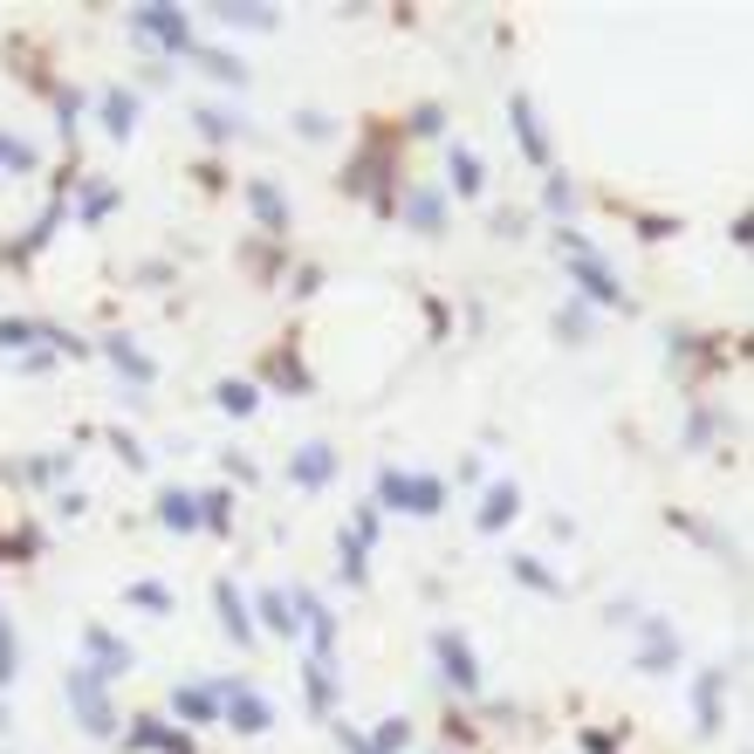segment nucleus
<instances>
[{
  "mask_svg": "<svg viewBox=\"0 0 754 754\" xmlns=\"http://www.w3.org/2000/svg\"><path fill=\"white\" fill-rule=\"evenodd\" d=\"M69 713H76V727H83L90 741H117V706H110L103 672H90V665L69 672Z\"/></svg>",
  "mask_w": 754,
  "mask_h": 754,
  "instance_id": "obj_1",
  "label": "nucleus"
},
{
  "mask_svg": "<svg viewBox=\"0 0 754 754\" xmlns=\"http://www.w3.org/2000/svg\"><path fill=\"white\" fill-rule=\"evenodd\" d=\"M563 261H570V282L583 289V302H597V309H617L624 289H617V274L604 268V254L583 241V233H563Z\"/></svg>",
  "mask_w": 754,
  "mask_h": 754,
  "instance_id": "obj_2",
  "label": "nucleus"
},
{
  "mask_svg": "<svg viewBox=\"0 0 754 754\" xmlns=\"http://www.w3.org/2000/svg\"><path fill=\"white\" fill-rule=\"evenodd\" d=\"M378 501L425 522V514L446 507V481H440V473H399V466H391V473H378Z\"/></svg>",
  "mask_w": 754,
  "mask_h": 754,
  "instance_id": "obj_3",
  "label": "nucleus"
},
{
  "mask_svg": "<svg viewBox=\"0 0 754 754\" xmlns=\"http://www.w3.org/2000/svg\"><path fill=\"white\" fill-rule=\"evenodd\" d=\"M131 34L151 49H165V56H192L200 49V34H192L185 8H165V0H151V8H131Z\"/></svg>",
  "mask_w": 754,
  "mask_h": 754,
  "instance_id": "obj_4",
  "label": "nucleus"
},
{
  "mask_svg": "<svg viewBox=\"0 0 754 754\" xmlns=\"http://www.w3.org/2000/svg\"><path fill=\"white\" fill-rule=\"evenodd\" d=\"M213 686H220V713H227L233 734H268L274 727V706L254 686H241V680H213Z\"/></svg>",
  "mask_w": 754,
  "mask_h": 754,
  "instance_id": "obj_5",
  "label": "nucleus"
},
{
  "mask_svg": "<svg viewBox=\"0 0 754 754\" xmlns=\"http://www.w3.org/2000/svg\"><path fill=\"white\" fill-rule=\"evenodd\" d=\"M432 659H440V680L453 693H481V659H473V645L460 631H440V639H432Z\"/></svg>",
  "mask_w": 754,
  "mask_h": 754,
  "instance_id": "obj_6",
  "label": "nucleus"
},
{
  "mask_svg": "<svg viewBox=\"0 0 754 754\" xmlns=\"http://www.w3.org/2000/svg\"><path fill=\"white\" fill-rule=\"evenodd\" d=\"M680 665V639H672L665 617H645L639 624V672H672Z\"/></svg>",
  "mask_w": 754,
  "mask_h": 754,
  "instance_id": "obj_7",
  "label": "nucleus"
},
{
  "mask_svg": "<svg viewBox=\"0 0 754 754\" xmlns=\"http://www.w3.org/2000/svg\"><path fill=\"white\" fill-rule=\"evenodd\" d=\"M83 652H90V672H103V680H124L131 672V645L110 639L103 624H83Z\"/></svg>",
  "mask_w": 754,
  "mask_h": 754,
  "instance_id": "obj_8",
  "label": "nucleus"
},
{
  "mask_svg": "<svg viewBox=\"0 0 754 754\" xmlns=\"http://www.w3.org/2000/svg\"><path fill=\"white\" fill-rule=\"evenodd\" d=\"M289 481H295V487H330V481H336V453H330L323 440L295 446V460H289Z\"/></svg>",
  "mask_w": 754,
  "mask_h": 754,
  "instance_id": "obj_9",
  "label": "nucleus"
},
{
  "mask_svg": "<svg viewBox=\"0 0 754 754\" xmlns=\"http://www.w3.org/2000/svg\"><path fill=\"white\" fill-rule=\"evenodd\" d=\"M514 514H522V487H514V481H494V487L481 494V514H473V522H481L487 535H501Z\"/></svg>",
  "mask_w": 754,
  "mask_h": 754,
  "instance_id": "obj_10",
  "label": "nucleus"
},
{
  "mask_svg": "<svg viewBox=\"0 0 754 754\" xmlns=\"http://www.w3.org/2000/svg\"><path fill=\"white\" fill-rule=\"evenodd\" d=\"M213 604H220V631L248 652V645H254V617H248V604H241V590H233V583H213Z\"/></svg>",
  "mask_w": 754,
  "mask_h": 754,
  "instance_id": "obj_11",
  "label": "nucleus"
},
{
  "mask_svg": "<svg viewBox=\"0 0 754 754\" xmlns=\"http://www.w3.org/2000/svg\"><path fill=\"white\" fill-rule=\"evenodd\" d=\"M405 227L440 233V227H446V192H440V185H412V192H405Z\"/></svg>",
  "mask_w": 754,
  "mask_h": 754,
  "instance_id": "obj_12",
  "label": "nucleus"
},
{
  "mask_svg": "<svg viewBox=\"0 0 754 754\" xmlns=\"http://www.w3.org/2000/svg\"><path fill=\"white\" fill-rule=\"evenodd\" d=\"M721 693H727V672H700V680H693V721H700V734H721Z\"/></svg>",
  "mask_w": 754,
  "mask_h": 754,
  "instance_id": "obj_13",
  "label": "nucleus"
},
{
  "mask_svg": "<svg viewBox=\"0 0 754 754\" xmlns=\"http://www.w3.org/2000/svg\"><path fill=\"white\" fill-rule=\"evenodd\" d=\"M124 747L131 754H192V734H172V727H158V721H131V734H124Z\"/></svg>",
  "mask_w": 754,
  "mask_h": 754,
  "instance_id": "obj_14",
  "label": "nucleus"
},
{
  "mask_svg": "<svg viewBox=\"0 0 754 754\" xmlns=\"http://www.w3.org/2000/svg\"><path fill=\"white\" fill-rule=\"evenodd\" d=\"M158 522H165L172 535H192V529H200V494L165 487V494H158Z\"/></svg>",
  "mask_w": 754,
  "mask_h": 754,
  "instance_id": "obj_15",
  "label": "nucleus"
},
{
  "mask_svg": "<svg viewBox=\"0 0 754 754\" xmlns=\"http://www.w3.org/2000/svg\"><path fill=\"white\" fill-rule=\"evenodd\" d=\"M507 117H514V131H522L529 165H549V138H542V117H535V103H529V97H514V103H507Z\"/></svg>",
  "mask_w": 754,
  "mask_h": 754,
  "instance_id": "obj_16",
  "label": "nucleus"
},
{
  "mask_svg": "<svg viewBox=\"0 0 754 754\" xmlns=\"http://www.w3.org/2000/svg\"><path fill=\"white\" fill-rule=\"evenodd\" d=\"M172 706H179V721H192V727H207V721H220V686H179L172 693Z\"/></svg>",
  "mask_w": 754,
  "mask_h": 754,
  "instance_id": "obj_17",
  "label": "nucleus"
},
{
  "mask_svg": "<svg viewBox=\"0 0 754 754\" xmlns=\"http://www.w3.org/2000/svg\"><path fill=\"white\" fill-rule=\"evenodd\" d=\"M248 207H254V220H261L268 233H289V200H282V192H274L268 179L248 185Z\"/></svg>",
  "mask_w": 754,
  "mask_h": 754,
  "instance_id": "obj_18",
  "label": "nucleus"
},
{
  "mask_svg": "<svg viewBox=\"0 0 754 754\" xmlns=\"http://www.w3.org/2000/svg\"><path fill=\"white\" fill-rule=\"evenodd\" d=\"M103 131H110L117 144L138 131V97H131V90H103Z\"/></svg>",
  "mask_w": 754,
  "mask_h": 754,
  "instance_id": "obj_19",
  "label": "nucleus"
},
{
  "mask_svg": "<svg viewBox=\"0 0 754 754\" xmlns=\"http://www.w3.org/2000/svg\"><path fill=\"white\" fill-rule=\"evenodd\" d=\"M103 350H110V364H117V371H124L131 384H151V378H158V364H151V356H144V350H138L131 336H110Z\"/></svg>",
  "mask_w": 754,
  "mask_h": 754,
  "instance_id": "obj_20",
  "label": "nucleus"
},
{
  "mask_svg": "<svg viewBox=\"0 0 754 754\" xmlns=\"http://www.w3.org/2000/svg\"><path fill=\"white\" fill-rule=\"evenodd\" d=\"M200 124H207L213 144H233V138H248V131H254L248 117H233V110H220V103H200Z\"/></svg>",
  "mask_w": 754,
  "mask_h": 754,
  "instance_id": "obj_21",
  "label": "nucleus"
},
{
  "mask_svg": "<svg viewBox=\"0 0 754 754\" xmlns=\"http://www.w3.org/2000/svg\"><path fill=\"white\" fill-rule=\"evenodd\" d=\"M514 583H522V590H535V597H563V583H555L549 576V563H535V555H514Z\"/></svg>",
  "mask_w": 754,
  "mask_h": 754,
  "instance_id": "obj_22",
  "label": "nucleus"
},
{
  "mask_svg": "<svg viewBox=\"0 0 754 754\" xmlns=\"http://www.w3.org/2000/svg\"><path fill=\"white\" fill-rule=\"evenodd\" d=\"M302 693H309V706H315V713H330V706H336V672L309 659V665H302Z\"/></svg>",
  "mask_w": 754,
  "mask_h": 754,
  "instance_id": "obj_23",
  "label": "nucleus"
},
{
  "mask_svg": "<svg viewBox=\"0 0 754 754\" xmlns=\"http://www.w3.org/2000/svg\"><path fill=\"white\" fill-rule=\"evenodd\" d=\"M261 624L274 639H295V611H289V590H261Z\"/></svg>",
  "mask_w": 754,
  "mask_h": 754,
  "instance_id": "obj_24",
  "label": "nucleus"
},
{
  "mask_svg": "<svg viewBox=\"0 0 754 754\" xmlns=\"http://www.w3.org/2000/svg\"><path fill=\"white\" fill-rule=\"evenodd\" d=\"M213 405H220L227 419H248V412L261 405V391H254V384H241V378H227V384L213 391Z\"/></svg>",
  "mask_w": 754,
  "mask_h": 754,
  "instance_id": "obj_25",
  "label": "nucleus"
},
{
  "mask_svg": "<svg viewBox=\"0 0 754 754\" xmlns=\"http://www.w3.org/2000/svg\"><path fill=\"white\" fill-rule=\"evenodd\" d=\"M192 56H200V62L213 69V83H227V90L248 83V62H241V56H227V49H192Z\"/></svg>",
  "mask_w": 754,
  "mask_h": 754,
  "instance_id": "obj_26",
  "label": "nucleus"
},
{
  "mask_svg": "<svg viewBox=\"0 0 754 754\" xmlns=\"http://www.w3.org/2000/svg\"><path fill=\"white\" fill-rule=\"evenodd\" d=\"M213 21H227V28H274V21H282V8H233V0H220Z\"/></svg>",
  "mask_w": 754,
  "mask_h": 754,
  "instance_id": "obj_27",
  "label": "nucleus"
},
{
  "mask_svg": "<svg viewBox=\"0 0 754 754\" xmlns=\"http://www.w3.org/2000/svg\"><path fill=\"white\" fill-rule=\"evenodd\" d=\"M481 179H487L481 158H473L466 144H453V185H460V200H473V192H481Z\"/></svg>",
  "mask_w": 754,
  "mask_h": 754,
  "instance_id": "obj_28",
  "label": "nucleus"
},
{
  "mask_svg": "<svg viewBox=\"0 0 754 754\" xmlns=\"http://www.w3.org/2000/svg\"><path fill=\"white\" fill-rule=\"evenodd\" d=\"M405 741H412V721H384V727L364 734V754H399Z\"/></svg>",
  "mask_w": 754,
  "mask_h": 754,
  "instance_id": "obj_29",
  "label": "nucleus"
},
{
  "mask_svg": "<svg viewBox=\"0 0 754 754\" xmlns=\"http://www.w3.org/2000/svg\"><path fill=\"white\" fill-rule=\"evenodd\" d=\"M364 555H371V549L343 529V535H336V563H343V570H336V576H343V583H364Z\"/></svg>",
  "mask_w": 754,
  "mask_h": 754,
  "instance_id": "obj_30",
  "label": "nucleus"
},
{
  "mask_svg": "<svg viewBox=\"0 0 754 754\" xmlns=\"http://www.w3.org/2000/svg\"><path fill=\"white\" fill-rule=\"evenodd\" d=\"M0 165H8V172H34V165H42V151H34L28 138H8V131H0Z\"/></svg>",
  "mask_w": 754,
  "mask_h": 754,
  "instance_id": "obj_31",
  "label": "nucleus"
},
{
  "mask_svg": "<svg viewBox=\"0 0 754 754\" xmlns=\"http://www.w3.org/2000/svg\"><path fill=\"white\" fill-rule=\"evenodd\" d=\"M200 522H207V529H220V535L233 529V494H227V487H213V494H200Z\"/></svg>",
  "mask_w": 754,
  "mask_h": 754,
  "instance_id": "obj_32",
  "label": "nucleus"
},
{
  "mask_svg": "<svg viewBox=\"0 0 754 754\" xmlns=\"http://www.w3.org/2000/svg\"><path fill=\"white\" fill-rule=\"evenodd\" d=\"M62 473H69V453H42V460L21 466V481H28V487H49V481H62Z\"/></svg>",
  "mask_w": 754,
  "mask_h": 754,
  "instance_id": "obj_33",
  "label": "nucleus"
},
{
  "mask_svg": "<svg viewBox=\"0 0 754 754\" xmlns=\"http://www.w3.org/2000/svg\"><path fill=\"white\" fill-rule=\"evenodd\" d=\"M21 672V639H14V617H0V686H14Z\"/></svg>",
  "mask_w": 754,
  "mask_h": 754,
  "instance_id": "obj_34",
  "label": "nucleus"
},
{
  "mask_svg": "<svg viewBox=\"0 0 754 754\" xmlns=\"http://www.w3.org/2000/svg\"><path fill=\"white\" fill-rule=\"evenodd\" d=\"M0 343H8V350L42 343V323H28V315H8V323H0Z\"/></svg>",
  "mask_w": 754,
  "mask_h": 754,
  "instance_id": "obj_35",
  "label": "nucleus"
},
{
  "mask_svg": "<svg viewBox=\"0 0 754 754\" xmlns=\"http://www.w3.org/2000/svg\"><path fill=\"white\" fill-rule=\"evenodd\" d=\"M555 336H563V343H583V336H590V309H583V302H570L563 315H555Z\"/></svg>",
  "mask_w": 754,
  "mask_h": 754,
  "instance_id": "obj_36",
  "label": "nucleus"
},
{
  "mask_svg": "<svg viewBox=\"0 0 754 754\" xmlns=\"http://www.w3.org/2000/svg\"><path fill=\"white\" fill-rule=\"evenodd\" d=\"M131 604L138 611H172V590L165 583H131Z\"/></svg>",
  "mask_w": 754,
  "mask_h": 754,
  "instance_id": "obj_37",
  "label": "nucleus"
},
{
  "mask_svg": "<svg viewBox=\"0 0 754 754\" xmlns=\"http://www.w3.org/2000/svg\"><path fill=\"white\" fill-rule=\"evenodd\" d=\"M542 207H549V213H570V207H576V185H570L563 172H555V179H549V192H542Z\"/></svg>",
  "mask_w": 754,
  "mask_h": 754,
  "instance_id": "obj_38",
  "label": "nucleus"
},
{
  "mask_svg": "<svg viewBox=\"0 0 754 754\" xmlns=\"http://www.w3.org/2000/svg\"><path fill=\"white\" fill-rule=\"evenodd\" d=\"M110 207H117V192H110L103 179H90V192H83V220H103Z\"/></svg>",
  "mask_w": 754,
  "mask_h": 754,
  "instance_id": "obj_39",
  "label": "nucleus"
},
{
  "mask_svg": "<svg viewBox=\"0 0 754 754\" xmlns=\"http://www.w3.org/2000/svg\"><path fill=\"white\" fill-rule=\"evenodd\" d=\"M295 131H302V138H330V117H323V110H302Z\"/></svg>",
  "mask_w": 754,
  "mask_h": 754,
  "instance_id": "obj_40",
  "label": "nucleus"
},
{
  "mask_svg": "<svg viewBox=\"0 0 754 754\" xmlns=\"http://www.w3.org/2000/svg\"><path fill=\"white\" fill-rule=\"evenodd\" d=\"M110 446H117V453H124V460H131V466H144V446H138V440H131V432H110Z\"/></svg>",
  "mask_w": 754,
  "mask_h": 754,
  "instance_id": "obj_41",
  "label": "nucleus"
},
{
  "mask_svg": "<svg viewBox=\"0 0 754 754\" xmlns=\"http://www.w3.org/2000/svg\"><path fill=\"white\" fill-rule=\"evenodd\" d=\"M706 432H713V419H706V412H693V419H686V446H706Z\"/></svg>",
  "mask_w": 754,
  "mask_h": 754,
  "instance_id": "obj_42",
  "label": "nucleus"
},
{
  "mask_svg": "<svg viewBox=\"0 0 754 754\" xmlns=\"http://www.w3.org/2000/svg\"><path fill=\"white\" fill-rule=\"evenodd\" d=\"M412 131H419V138H440V110H432V103H425V110L412 117Z\"/></svg>",
  "mask_w": 754,
  "mask_h": 754,
  "instance_id": "obj_43",
  "label": "nucleus"
},
{
  "mask_svg": "<svg viewBox=\"0 0 754 754\" xmlns=\"http://www.w3.org/2000/svg\"><path fill=\"white\" fill-rule=\"evenodd\" d=\"M0 727H8V713H0Z\"/></svg>",
  "mask_w": 754,
  "mask_h": 754,
  "instance_id": "obj_44",
  "label": "nucleus"
}]
</instances>
